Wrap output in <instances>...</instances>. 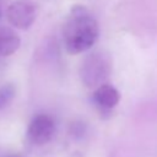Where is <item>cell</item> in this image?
I'll return each instance as SVG.
<instances>
[{"label": "cell", "instance_id": "4", "mask_svg": "<svg viewBox=\"0 0 157 157\" xmlns=\"http://www.w3.org/2000/svg\"><path fill=\"white\" fill-rule=\"evenodd\" d=\"M55 132V123L47 114L36 115L27 129V137L33 145H44L52 140Z\"/></svg>", "mask_w": 157, "mask_h": 157}, {"label": "cell", "instance_id": "7", "mask_svg": "<svg viewBox=\"0 0 157 157\" xmlns=\"http://www.w3.org/2000/svg\"><path fill=\"white\" fill-rule=\"evenodd\" d=\"M16 94V87L12 83H5L0 87V110L6 108Z\"/></svg>", "mask_w": 157, "mask_h": 157}, {"label": "cell", "instance_id": "3", "mask_svg": "<svg viewBox=\"0 0 157 157\" xmlns=\"http://www.w3.org/2000/svg\"><path fill=\"white\" fill-rule=\"evenodd\" d=\"M37 17V7L32 1L17 0L6 9V18L11 26L20 29L29 28Z\"/></svg>", "mask_w": 157, "mask_h": 157}, {"label": "cell", "instance_id": "9", "mask_svg": "<svg viewBox=\"0 0 157 157\" xmlns=\"http://www.w3.org/2000/svg\"><path fill=\"white\" fill-rule=\"evenodd\" d=\"M0 16H1V2H0Z\"/></svg>", "mask_w": 157, "mask_h": 157}, {"label": "cell", "instance_id": "6", "mask_svg": "<svg viewBox=\"0 0 157 157\" xmlns=\"http://www.w3.org/2000/svg\"><path fill=\"white\" fill-rule=\"evenodd\" d=\"M21 44L20 36L7 26H0V55L10 56L17 52Z\"/></svg>", "mask_w": 157, "mask_h": 157}, {"label": "cell", "instance_id": "8", "mask_svg": "<svg viewBox=\"0 0 157 157\" xmlns=\"http://www.w3.org/2000/svg\"><path fill=\"white\" fill-rule=\"evenodd\" d=\"M6 157H22L21 155H16V153H12V155H9V156H6Z\"/></svg>", "mask_w": 157, "mask_h": 157}, {"label": "cell", "instance_id": "2", "mask_svg": "<svg viewBox=\"0 0 157 157\" xmlns=\"http://www.w3.org/2000/svg\"><path fill=\"white\" fill-rule=\"evenodd\" d=\"M112 58L107 52L96 50L88 54L80 69V76L86 87L97 88L104 85L112 74Z\"/></svg>", "mask_w": 157, "mask_h": 157}, {"label": "cell", "instance_id": "5", "mask_svg": "<svg viewBox=\"0 0 157 157\" xmlns=\"http://www.w3.org/2000/svg\"><path fill=\"white\" fill-rule=\"evenodd\" d=\"M93 101L96 102L97 105L104 109H110V108H114L119 103L120 93L113 85L104 83L96 88L93 93Z\"/></svg>", "mask_w": 157, "mask_h": 157}, {"label": "cell", "instance_id": "1", "mask_svg": "<svg viewBox=\"0 0 157 157\" xmlns=\"http://www.w3.org/2000/svg\"><path fill=\"white\" fill-rule=\"evenodd\" d=\"M63 36L65 49L69 54H80L93 47L98 37V25L86 6L77 4L70 9Z\"/></svg>", "mask_w": 157, "mask_h": 157}]
</instances>
